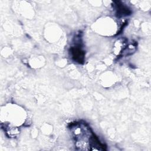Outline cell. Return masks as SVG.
I'll return each mask as SVG.
<instances>
[{"label": "cell", "instance_id": "1", "mask_svg": "<svg viewBox=\"0 0 151 151\" xmlns=\"http://www.w3.org/2000/svg\"><path fill=\"white\" fill-rule=\"evenodd\" d=\"M71 52L73 57L77 62L81 63L84 61V52L81 51V48L77 47H74L71 48Z\"/></svg>", "mask_w": 151, "mask_h": 151}]
</instances>
